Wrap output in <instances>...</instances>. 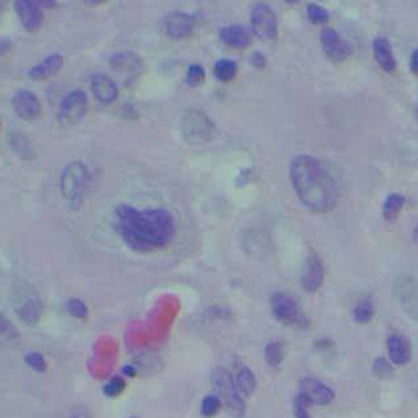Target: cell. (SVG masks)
<instances>
[{"mask_svg": "<svg viewBox=\"0 0 418 418\" xmlns=\"http://www.w3.org/2000/svg\"><path fill=\"white\" fill-rule=\"evenodd\" d=\"M26 362H27L28 365H29L32 370H35V371H46L45 358H44L41 353H28L27 356H26Z\"/></svg>", "mask_w": 418, "mask_h": 418, "instance_id": "cell-35", "label": "cell"}, {"mask_svg": "<svg viewBox=\"0 0 418 418\" xmlns=\"http://www.w3.org/2000/svg\"><path fill=\"white\" fill-rule=\"evenodd\" d=\"M124 371H125V373L129 375V376H133V375H135V370H132L130 367H125V368H124Z\"/></svg>", "mask_w": 418, "mask_h": 418, "instance_id": "cell-38", "label": "cell"}, {"mask_svg": "<svg viewBox=\"0 0 418 418\" xmlns=\"http://www.w3.org/2000/svg\"><path fill=\"white\" fill-rule=\"evenodd\" d=\"M410 70L413 75H418V49H416L410 56Z\"/></svg>", "mask_w": 418, "mask_h": 418, "instance_id": "cell-37", "label": "cell"}, {"mask_svg": "<svg viewBox=\"0 0 418 418\" xmlns=\"http://www.w3.org/2000/svg\"><path fill=\"white\" fill-rule=\"evenodd\" d=\"M307 16L313 24H325L330 18L327 9L316 3H310L307 6Z\"/></svg>", "mask_w": 418, "mask_h": 418, "instance_id": "cell-30", "label": "cell"}, {"mask_svg": "<svg viewBox=\"0 0 418 418\" xmlns=\"http://www.w3.org/2000/svg\"><path fill=\"white\" fill-rule=\"evenodd\" d=\"M221 400L218 396L215 395H209L205 396L203 401H201V416L205 418L215 417L218 413V410L221 408Z\"/></svg>", "mask_w": 418, "mask_h": 418, "instance_id": "cell-28", "label": "cell"}, {"mask_svg": "<svg viewBox=\"0 0 418 418\" xmlns=\"http://www.w3.org/2000/svg\"><path fill=\"white\" fill-rule=\"evenodd\" d=\"M373 57L379 67L387 75H393L397 69V62L393 55L391 44L385 38H376L373 43Z\"/></svg>", "mask_w": 418, "mask_h": 418, "instance_id": "cell-19", "label": "cell"}, {"mask_svg": "<svg viewBox=\"0 0 418 418\" xmlns=\"http://www.w3.org/2000/svg\"><path fill=\"white\" fill-rule=\"evenodd\" d=\"M220 38L227 47L235 49H246L252 45V35L247 29L238 24L225 26L218 32Z\"/></svg>", "mask_w": 418, "mask_h": 418, "instance_id": "cell-21", "label": "cell"}, {"mask_svg": "<svg viewBox=\"0 0 418 418\" xmlns=\"http://www.w3.org/2000/svg\"><path fill=\"white\" fill-rule=\"evenodd\" d=\"M373 371L379 379H385L392 375L391 363L384 358H378L373 362Z\"/></svg>", "mask_w": 418, "mask_h": 418, "instance_id": "cell-33", "label": "cell"}, {"mask_svg": "<svg viewBox=\"0 0 418 418\" xmlns=\"http://www.w3.org/2000/svg\"><path fill=\"white\" fill-rule=\"evenodd\" d=\"M310 401L303 393H299L293 400V414L295 418H310Z\"/></svg>", "mask_w": 418, "mask_h": 418, "instance_id": "cell-31", "label": "cell"}, {"mask_svg": "<svg viewBox=\"0 0 418 418\" xmlns=\"http://www.w3.org/2000/svg\"><path fill=\"white\" fill-rule=\"evenodd\" d=\"M271 312L276 321L286 326L296 329H305L310 321L305 316L300 304L286 292H276L270 299Z\"/></svg>", "mask_w": 418, "mask_h": 418, "instance_id": "cell-5", "label": "cell"}, {"mask_svg": "<svg viewBox=\"0 0 418 418\" xmlns=\"http://www.w3.org/2000/svg\"><path fill=\"white\" fill-rule=\"evenodd\" d=\"M91 90L98 102L111 104L118 99V87L116 82L104 73L92 75Z\"/></svg>", "mask_w": 418, "mask_h": 418, "instance_id": "cell-17", "label": "cell"}, {"mask_svg": "<svg viewBox=\"0 0 418 418\" xmlns=\"http://www.w3.org/2000/svg\"><path fill=\"white\" fill-rule=\"evenodd\" d=\"M181 133L190 145H204L218 133L215 123L203 111H188L181 119Z\"/></svg>", "mask_w": 418, "mask_h": 418, "instance_id": "cell-4", "label": "cell"}, {"mask_svg": "<svg viewBox=\"0 0 418 418\" xmlns=\"http://www.w3.org/2000/svg\"><path fill=\"white\" fill-rule=\"evenodd\" d=\"M250 24L255 36L271 41L278 36V19L273 9L266 3H256L250 12Z\"/></svg>", "mask_w": 418, "mask_h": 418, "instance_id": "cell-7", "label": "cell"}, {"mask_svg": "<svg viewBox=\"0 0 418 418\" xmlns=\"http://www.w3.org/2000/svg\"><path fill=\"white\" fill-rule=\"evenodd\" d=\"M396 295L404 312L418 322V279L402 276L396 282Z\"/></svg>", "mask_w": 418, "mask_h": 418, "instance_id": "cell-11", "label": "cell"}, {"mask_svg": "<svg viewBox=\"0 0 418 418\" xmlns=\"http://www.w3.org/2000/svg\"><path fill=\"white\" fill-rule=\"evenodd\" d=\"M235 383H236L239 393L244 395L246 397L252 396L254 393L255 388H256L254 373L252 372V370H249L247 367H242V368H239L237 371Z\"/></svg>", "mask_w": 418, "mask_h": 418, "instance_id": "cell-24", "label": "cell"}, {"mask_svg": "<svg viewBox=\"0 0 418 418\" xmlns=\"http://www.w3.org/2000/svg\"><path fill=\"white\" fill-rule=\"evenodd\" d=\"M237 73H238V64L233 60L221 58L213 66V75L216 77V79L222 84L233 81L236 78Z\"/></svg>", "mask_w": 418, "mask_h": 418, "instance_id": "cell-23", "label": "cell"}, {"mask_svg": "<svg viewBox=\"0 0 418 418\" xmlns=\"http://www.w3.org/2000/svg\"><path fill=\"white\" fill-rule=\"evenodd\" d=\"M89 107V97L83 90L66 94L60 104V119L66 124H77L82 121Z\"/></svg>", "mask_w": 418, "mask_h": 418, "instance_id": "cell-9", "label": "cell"}, {"mask_svg": "<svg viewBox=\"0 0 418 418\" xmlns=\"http://www.w3.org/2000/svg\"><path fill=\"white\" fill-rule=\"evenodd\" d=\"M373 317V305L371 301L364 299L359 302L354 309V319L356 324L359 325H367L371 322Z\"/></svg>", "mask_w": 418, "mask_h": 418, "instance_id": "cell-27", "label": "cell"}, {"mask_svg": "<svg viewBox=\"0 0 418 418\" xmlns=\"http://www.w3.org/2000/svg\"><path fill=\"white\" fill-rule=\"evenodd\" d=\"M205 81V69L199 64H191L187 69L186 84L191 87H199Z\"/></svg>", "mask_w": 418, "mask_h": 418, "instance_id": "cell-29", "label": "cell"}, {"mask_svg": "<svg viewBox=\"0 0 418 418\" xmlns=\"http://www.w3.org/2000/svg\"><path fill=\"white\" fill-rule=\"evenodd\" d=\"M18 316L23 318L27 324L36 322L40 316V305L35 298L29 297L18 307Z\"/></svg>", "mask_w": 418, "mask_h": 418, "instance_id": "cell-25", "label": "cell"}, {"mask_svg": "<svg viewBox=\"0 0 418 418\" xmlns=\"http://www.w3.org/2000/svg\"><path fill=\"white\" fill-rule=\"evenodd\" d=\"M324 279H325V268L322 261L320 260V258H317L316 255H310L303 268L301 287L308 293H315L321 288Z\"/></svg>", "mask_w": 418, "mask_h": 418, "instance_id": "cell-14", "label": "cell"}, {"mask_svg": "<svg viewBox=\"0 0 418 418\" xmlns=\"http://www.w3.org/2000/svg\"><path fill=\"white\" fill-rule=\"evenodd\" d=\"M66 309L67 312L79 319H84L89 316V309L86 307V304L83 302L82 299L79 298H72L66 302Z\"/></svg>", "mask_w": 418, "mask_h": 418, "instance_id": "cell-32", "label": "cell"}, {"mask_svg": "<svg viewBox=\"0 0 418 418\" xmlns=\"http://www.w3.org/2000/svg\"><path fill=\"white\" fill-rule=\"evenodd\" d=\"M64 66V56L61 53H52L46 56L41 62L32 66L28 75L35 81H44L57 75Z\"/></svg>", "mask_w": 418, "mask_h": 418, "instance_id": "cell-18", "label": "cell"}, {"mask_svg": "<svg viewBox=\"0 0 418 418\" xmlns=\"http://www.w3.org/2000/svg\"><path fill=\"white\" fill-rule=\"evenodd\" d=\"M162 29L166 36L174 40L190 38L195 29V18L183 11H170L162 19Z\"/></svg>", "mask_w": 418, "mask_h": 418, "instance_id": "cell-10", "label": "cell"}, {"mask_svg": "<svg viewBox=\"0 0 418 418\" xmlns=\"http://www.w3.org/2000/svg\"><path fill=\"white\" fill-rule=\"evenodd\" d=\"M15 10L18 12V19L23 28L28 32H36L41 27L44 13L38 4V1L32 0H16Z\"/></svg>", "mask_w": 418, "mask_h": 418, "instance_id": "cell-15", "label": "cell"}, {"mask_svg": "<svg viewBox=\"0 0 418 418\" xmlns=\"http://www.w3.org/2000/svg\"><path fill=\"white\" fill-rule=\"evenodd\" d=\"M250 64L254 66L255 69L262 70V69H264V66L267 65V58H266L264 53H261V52H254V53L252 55V57H250Z\"/></svg>", "mask_w": 418, "mask_h": 418, "instance_id": "cell-36", "label": "cell"}, {"mask_svg": "<svg viewBox=\"0 0 418 418\" xmlns=\"http://www.w3.org/2000/svg\"><path fill=\"white\" fill-rule=\"evenodd\" d=\"M320 40L327 57H330L334 61H345L346 58L351 55V45L339 36L336 29H322Z\"/></svg>", "mask_w": 418, "mask_h": 418, "instance_id": "cell-13", "label": "cell"}, {"mask_svg": "<svg viewBox=\"0 0 418 418\" xmlns=\"http://www.w3.org/2000/svg\"><path fill=\"white\" fill-rule=\"evenodd\" d=\"M125 388V381L123 380L121 378L115 376L112 378L111 380L106 384L104 387V393L108 396V397H116L118 396L123 390Z\"/></svg>", "mask_w": 418, "mask_h": 418, "instance_id": "cell-34", "label": "cell"}, {"mask_svg": "<svg viewBox=\"0 0 418 418\" xmlns=\"http://www.w3.org/2000/svg\"><path fill=\"white\" fill-rule=\"evenodd\" d=\"M413 241L418 244V226L414 229V231H413Z\"/></svg>", "mask_w": 418, "mask_h": 418, "instance_id": "cell-39", "label": "cell"}, {"mask_svg": "<svg viewBox=\"0 0 418 418\" xmlns=\"http://www.w3.org/2000/svg\"><path fill=\"white\" fill-rule=\"evenodd\" d=\"M109 66L125 82L133 84L144 72V62L136 53L120 52L109 58Z\"/></svg>", "mask_w": 418, "mask_h": 418, "instance_id": "cell-8", "label": "cell"}, {"mask_svg": "<svg viewBox=\"0 0 418 418\" xmlns=\"http://www.w3.org/2000/svg\"><path fill=\"white\" fill-rule=\"evenodd\" d=\"M12 109L23 121H35L40 118L43 107L35 94L28 90H18L12 97Z\"/></svg>", "mask_w": 418, "mask_h": 418, "instance_id": "cell-12", "label": "cell"}, {"mask_svg": "<svg viewBox=\"0 0 418 418\" xmlns=\"http://www.w3.org/2000/svg\"><path fill=\"white\" fill-rule=\"evenodd\" d=\"M264 358H266V362L269 363L271 367L281 365L283 359H284V348H283L282 343L271 342V343L267 344V347L264 350Z\"/></svg>", "mask_w": 418, "mask_h": 418, "instance_id": "cell-26", "label": "cell"}, {"mask_svg": "<svg viewBox=\"0 0 418 418\" xmlns=\"http://www.w3.org/2000/svg\"><path fill=\"white\" fill-rule=\"evenodd\" d=\"M115 216L121 241L130 250L142 253L166 247L176 230L174 215L162 207L138 209L132 204H118Z\"/></svg>", "mask_w": 418, "mask_h": 418, "instance_id": "cell-1", "label": "cell"}, {"mask_svg": "<svg viewBox=\"0 0 418 418\" xmlns=\"http://www.w3.org/2000/svg\"><path fill=\"white\" fill-rule=\"evenodd\" d=\"M405 204V198L404 195L399 194V193H391L387 195V198L383 202V216L387 222H393L397 219V216L400 214L402 207Z\"/></svg>", "mask_w": 418, "mask_h": 418, "instance_id": "cell-22", "label": "cell"}, {"mask_svg": "<svg viewBox=\"0 0 418 418\" xmlns=\"http://www.w3.org/2000/svg\"><path fill=\"white\" fill-rule=\"evenodd\" d=\"M89 184V167L82 161L69 163L60 176V190L64 199L70 204H78L82 201Z\"/></svg>", "mask_w": 418, "mask_h": 418, "instance_id": "cell-3", "label": "cell"}, {"mask_svg": "<svg viewBox=\"0 0 418 418\" xmlns=\"http://www.w3.org/2000/svg\"><path fill=\"white\" fill-rule=\"evenodd\" d=\"M300 393L315 405H327L334 400L333 390L315 378H305L300 381Z\"/></svg>", "mask_w": 418, "mask_h": 418, "instance_id": "cell-16", "label": "cell"}, {"mask_svg": "<svg viewBox=\"0 0 418 418\" xmlns=\"http://www.w3.org/2000/svg\"><path fill=\"white\" fill-rule=\"evenodd\" d=\"M212 383L227 412L235 418L244 417L246 412L245 402L237 388L235 379L229 375V372L224 368H216L212 372Z\"/></svg>", "mask_w": 418, "mask_h": 418, "instance_id": "cell-6", "label": "cell"}, {"mask_svg": "<svg viewBox=\"0 0 418 418\" xmlns=\"http://www.w3.org/2000/svg\"><path fill=\"white\" fill-rule=\"evenodd\" d=\"M290 180L295 194L307 209L318 214L336 209L339 197L336 180L318 158L310 155L292 158Z\"/></svg>", "mask_w": 418, "mask_h": 418, "instance_id": "cell-2", "label": "cell"}, {"mask_svg": "<svg viewBox=\"0 0 418 418\" xmlns=\"http://www.w3.org/2000/svg\"><path fill=\"white\" fill-rule=\"evenodd\" d=\"M388 355L393 364L396 365H405L412 359V346L404 335H391L387 341Z\"/></svg>", "mask_w": 418, "mask_h": 418, "instance_id": "cell-20", "label": "cell"}]
</instances>
